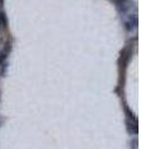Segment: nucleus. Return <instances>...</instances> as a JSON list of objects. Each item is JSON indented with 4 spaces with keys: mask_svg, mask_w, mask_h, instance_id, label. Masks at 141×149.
<instances>
[{
    "mask_svg": "<svg viewBox=\"0 0 141 149\" xmlns=\"http://www.w3.org/2000/svg\"><path fill=\"white\" fill-rule=\"evenodd\" d=\"M10 50H11V46H10V44H8V45L5 46V49H4L1 52H0V63H3V62L6 60L9 52H10Z\"/></svg>",
    "mask_w": 141,
    "mask_h": 149,
    "instance_id": "f257e3e1",
    "label": "nucleus"
},
{
    "mask_svg": "<svg viewBox=\"0 0 141 149\" xmlns=\"http://www.w3.org/2000/svg\"><path fill=\"white\" fill-rule=\"evenodd\" d=\"M0 25L4 27L8 26V19H6V15L4 11H0Z\"/></svg>",
    "mask_w": 141,
    "mask_h": 149,
    "instance_id": "f03ea898",
    "label": "nucleus"
},
{
    "mask_svg": "<svg viewBox=\"0 0 141 149\" xmlns=\"http://www.w3.org/2000/svg\"><path fill=\"white\" fill-rule=\"evenodd\" d=\"M131 25H133V24H131V22H125V29L126 30H128V31H131V30H133V26H131Z\"/></svg>",
    "mask_w": 141,
    "mask_h": 149,
    "instance_id": "7ed1b4c3",
    "label": "nucleus"
}]
</instances>
